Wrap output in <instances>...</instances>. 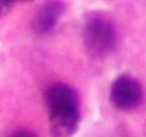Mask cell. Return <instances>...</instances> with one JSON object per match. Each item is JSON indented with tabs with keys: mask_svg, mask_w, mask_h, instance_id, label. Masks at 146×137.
Listing matches in <instances>:
<instances>
[{
	"mask_svg": "<svg viewBox=\"0 0 146 137\" xmlns=\"http://www.w3.org/2000/svg\"><path fill=\"white\" fill-rule=\"evenodd\" d=\"M44 103L51 137H73L81 118L76 91L64 82H55L46 89Z\"/></svg>",
	"mask_w": 146,
	"mask_h": 137,
	"instance_id": "6da1fadb",
	"label": "cell"
},
{
	"mask_svg": "<svg viewBox=\"0 0 146 137\" xmlns=\"http://www.w3.org/2000/svg\"><path fill=\"white\" fill-rule=\"evenodd\" d=\"M82 38L86 49L96 57L110 55L116 47L117 32L112 18L104 13H88L83 21Z\"/></svg>",
	"mask_w": 146,
	"mask_h": 137,
	"instance_id": "7a4b0ae2",
	"label": "cell"
},
{
	"mask_svg": "<svg viewBox=\"0 0 146 137\" xmlns=\"http://www.w3.org/2000/svg\"><path fill=\"white\" fill-rule=\"evenodd\" d=\"M111 103L121 111H130L138 107L144 98L141 83L132 75L121 74L112 83L110 90Z\"/></svg>",
	"mask_w": 146,
	"mask_h": 137,
	"instance_id": "3957f363",
	"label": "cell"
},
{
	"mask_svg": "<svg viewBox=\"0 0 146 137\" xmlns=\"http://www.w3.org/2000/svg\"><path fill=\"white\" fill-rule=\"evenodd\" d=\"M65 10V3L62 1H48L43 3L33 21V27L38 33H48L57 25Z\"/></svg>",
	"mask_w": 146,
	"mask_h": 137,
	"instance_id": "277c9868",
	"label": "cell"
},
{
	"mask_svg": "<svg viewBox=\"0 0 146 137\" xmlns=\"http://www.w3.org/2000/svg\"><path fill=\"white\" fill-rule=\"evenodd\" d=\"M15 5H16L15 1H10V0H0V19L10 13L11 9L15 7Z\"/></svg>",
	"mask_w": 146,
	"mask_h": 137,
	"instance_id": "5b68a950",
	"label": "cell"
},
{
	"mask_svg": "<svg viewBox=\"0 0 146 137\" xmlns=\"http://www.w3.org/2000/svg\"><path fill=\"white\" fill-rule=\"evenodd\" d=\"M10 137H36V135L26 129H18V130L14 131L10 135Z\"/></svg>",
	"mask_w": 146,
	"mask_h": 137,
	"instance_id": "8992f818",
	"label": "cell"
}]
</instances>
